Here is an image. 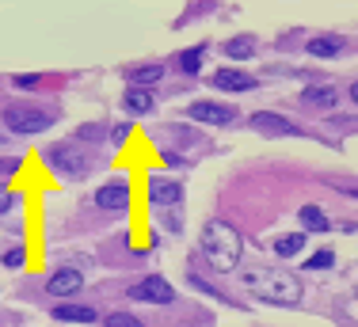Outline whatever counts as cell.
I'll use <instances>...</instances> for the list:
<instances>
[{
  "mask_svg": "<svg viewBox=\"0 0 358 327\" xmlns=\"http://www.w3.org/2000/svg\"><path fill=\"white\" fill-rule=\"evenodd\" d=\"M297 217H301V225L309 228V232H328L331 228L328 213H324L320 205H301V213H297Z\"/></svg>",
  "mask_w": 358,
  "mask_h": 327,
  "instance_id": "14",
  "label": "cell"
},
{
  "mask_svg": "<svg viewBox=\"0 0 358 327\" xmlns=\"http://www.w3.org/2000/svg\"><path fill=\"white\" fill-rule=\"evenodd\" d=\"M179 198H183V187L176 183V179L160 175V171H152L149 175V202L152 210H179Z\"/></svg>",
  "mask_w": 358,
  "mask_h": 327,
  "instance_id": "4",
  "label": "cell"
},
{
  "mask_svg": "<svg viewBox=\"0 0 358 327\" xmlns=\"http://www.w3.org/2000/svg\"><path fill=\"white\" fill-rule=\"evenodd\" d=\"M80 286H84V278H80V270H73V266H62V270H54L46 278V293L50 297H73Z\"/></svg>",
  "mask_w": 358,
  "mask_h": 327,
  "instance_id": "8",
  "label": "cell"
},
{
  "mask_svg": "<svg viewBox=\"0 0 358 327\" xmlns=\"http://www.w3.org/2000/svg\"><path fill=\"white\" fill-rule=\"evenodd\" d=\"M4 126L12 133H38L50 126V115L38 107H27V103H12V107L4 110Z\"/></svg>",
  "mask_w": 358,
  "mask_h": 327,
  "instance_id": "3",
  "label": "cell"
},
{
  "mask_svg": "<svg viewBox=\"0 0 358 327\" xmlns=\"http://www.w3.org/2000/svg\"><path fill=\"white\" fill-rule=\"evenodd\" d=\"M244 286L255 293V300H267V305H297L301 300V282L286 270H271V266L248 270Z\"/></svg>",
  "mask_w": 358,
  "mask_h": 327,
  "instance_id": "2",
  "label": "cell"
},
{
  "mask_svg": "<svg viewBox=\"0 0 358 327\" xmlns=\"http://www.w3.org/2000/svg\"><path fill=\"white\" fill-rule=\"evenodd\" d=\"M252 54H255V34H236V38L225 42V57H233V61H244Z\"/></svg>",
  "mask_w": 358,
  "mask_h": 327,
  "instance_id": "13",
  "label": "cell"
},
{
  "mask_svg": "<svg viewBox=\"0 0 358 327\" xmlns=\"http://www.w3.org/2000/svg\"><path fill=\"white\" fill-rule=\"evenodd\" d=\"M96 205H103V210H126V205H130V183H126L122 175L107 179L96 191Z\"/></svg>",
  "mask_w": 358,
  "mask_h": 327,
  "instance_id": "6",
  "label": "cell"
},
{
  "mask_svg": "<svg viewBox=\"0 0 358 327\" xmlns=\"http://www.w3.org/2000/svg\"><path fill=\"white\" fill-rule=\"evenodd\" d=\"M187 118H194V122H202V126H229L236 118V110L229 107V103L202 99V103H191V107H187Z\"/></svg>",
  "mask_w": 358,
  "mask_h": 327,
  "instance_id": "5",
  "label": "cell"
},
{
  "mask_svg": "<svg viewBox=\"0 0 358 327\" xmlns=\"http://www.w3.org/2000/svg\"><path fill=\"white\" fill-rule=\"evenodd\" d=\"M38 84H42L38 76H15V88H27L31 92V88H38Z\"/></svg>",
  "mask_w": 358,
  "mask_h": 327,
  "instance_id": "23",
  "label": "cell"
},
{
  "mask_svg": "<svg viewBox=\"0 0 358 327\" xmlns=\"http://www.w3.org/2000/svg\"><path fill=\"white\" fill-rule=\"evenodd\" d=\"M214 88H221V92H252L255 88V76L241 73V68H217V73H214Z\"/></svg>",
  "mask_w": 358,
  "mask_h": 327,
  "instance_id": "9",
  "label": "cell"
},
{
  "mask_svg": "<svg viewBox=\"0 0 358 327\" xmlns=\"http://www.w3.org/2000/svg\"><path fill=\"white\" fill-rule=\"evenodd\" d=\"M309 107H336V88L331 84H320V88H305V96H301Z\"/></svg>",
  "mask_w": 358,
  "mask_h": 327,
  "instance_id": "16",
  "label": "cell"
},
{
  "mask_svg": "<svg viewBox=\"0 0 358 327\" xmlns=\"http://www.w3.org/2000/svg\"><path fill=\"white\" fill-rule=\"evenodd\" d=\"M343 50V38L339 34H320V38H309V54L313 57H331Z\"/></svg>",
  "mask_w": 358,
  "mask_h": 327,
  "instance_id": "15",
  "label": "cell"
},
{
  "mask_svg": "<svg viewBox=\"0 0 358 327\" xmlns=\"http://www.w3.org/2000/svg\"><path fill=\"white\" fill-rule=\"evenodd\" d=\"M202 54H206V46H194V50H183V54H179L176 61H179V68H183V73H199Z\"/></svg>",
  "mask_w": 358,
  "mask_h": 327,
  "instance_id": "19",
  "label": "cell"
},
{
  "mask_svg": "<svg viewBox=\"0 0 358 327\" xmlns=\"http://www.w3.org/2000/svg\"><path fill=\"white\" fill-rule=\"evenodd\" d=\"M331 263H336V255H331V252H317L313 259H305V270H328Z\"/></svg>",
  "mask_w": 358,
  "mask_h": 327,
  "instance_id": "20",
  "label": "cell"
},
{
  "mask_svg": "<svg viewBox=\"0 0 358 327\" xmlns=\"http://www.w3.org/2000/svg\"><path fill=\"white\" fill-rule=\"evenodd\" d=\"M107 327H141V320H134L130 312H110L107 316Z\"/></svg>",
  "mask_w": 358,
  "mask_h": 327,
  "instance_id": "22",
  "label": "cell"
},
{
  "mask_svg": "<svg viewBox=\"0 0 358 327\" xmlns=\"http://www.w3.org/2000/svg\"><path fill=\"white\" fill-rule=\"evenodd\" d=\"M199 252L217 274L233 270V266L241 263V252H244L241 232L233 225H225V221H206V228H202V236H199Z\"/></svg>",
  "mask_w": 358,
  "mask_h": 327,
  "instance_id": "1",
  "label": "cell"
},
{
  "mask_svg": "<svg viewBox=\"0 0 358 327\" xmlns=\"http://www.w3.org/2000/svg\"><path fill=\"white\" fill-rule=\"evenodd\" d=\"M160 76H164V65H138L130 73V80H134V88H145V84H157Z\"/></svg>",
  "mask_w": 358,
  "mask_h": 327,
  "instance_id": "18",
  "label": "cell"
},
{
  "mask_svg": "<svg viewBox=\"0 0 358 327\" xmlns=\"http://www.w3.org/2000/svg\"><path fill=\"white\" fill-rule=\"evenodd\" d=\"M23 263H27V252H23V247H8V252H4V266H8V270H20Z\"/></svg>",
  "mask_w": 358,
  "mask_h": 327,
  "instance_id": "21",
  "label": "cell"
},
{
  "mask_svg": "<svg viewBox=\"0 0 358 327\" xmlns=\"http://www.w3.org/2000/svg\"><path fill=\"white\" fill-rule=\"evenodd\" d=\"M134 300H152V305H172L176 300V289L168 286L164 278H141L138 286L130 289Z\"/></svg>",
  "mask_w": 358,
  "mask_h": 327,
  "instance_id": "7",
  "label": "cell"
},
{
  "mask_svg": "<svg viewBox=\"0 0 358 327\" xmlns=\"http://www.w3.org/2000/svg\"><path fill=\"white\" fill-rule=\"evenodd\" d=\"M54 320H62V324H96L99 312L92 305H62V308H54Z\"/></svg>",
  "mask_w": 358,
  "mask_h": 327,
  "instance_id": "11",
  "label": "cell"
},
{
  "mask_svg": "<svg viewBox=\"0 0 358 327\" xmlns=\"http://www.w3.org/2000/svg\"><path fill=\"white\" fill-rule=\"evenodd\" d=\"M252 126H255V130H263V133H297L294 122H286L282 115H271V110H255Z\"/></svg>",
  "mask_w": 358,
  "mask_h": 327,
  "instance_id": "10",
  "label": "cell"
},
{
  "mask_svg": "<svg viewBox=\"0 0 358 327\" xmlns=\"http://www.w3.org/2000/svg\"><path fill=\"white\" fill-rule=\"evenodd\" d=\"M122 107L130 110V115H149L152 110V92L149 88H130L122 99Z\"/></svg>",
  "mask_w": 358,
  "mask_h": 327,
  "instance_id": "12",
  "label": "cell"
},
{
  "mask_svg": "<svg viewBox=\"0 0 358 327\" xmlns=\"http://www.w3.org/2000/svg\"><path fill=\"white\" fill-rule=\"evenodd\" d=\"M351 99L358 103V84H351Z\"/></svg>",
  "mask_w": 358,
  "mask_h": 327,
  "instance_id": "26",
  "label": "cell"
},
{
  "mask_svg": "<svg viewBox=\"0 0 358 327\" xmlns=\"http://www.w3.org/2000/svg\"><path fill=\"white\" fill-rule=\"evenodd\" d=\"M8 210H12V194H8L4 187H0V213H8Z\"/></svg>",
  "mask_w": 358,
  "mask_h": 327,
  "instance_id": "25",
  "label": "cell"
},
{
  "mask_svg": "<svg viewBox=\"0 0 358 327\" xmlns=\"http://www.w3.org/2000/svg\"><path fill=\"white\" fill-rule=\"evenodd\" d=\"M301 247H305V236H301V232H289V236H278V240H275V252L282 255V259L301 255Z\"/></svg>",
  "mask_w": 358,
  "mask_h": 327,
  "instance_id": "17",
  "label": "cell"
},
{
  "mask_svg": "<svg viewBox=\"0 0 358 327\" xmlns=\"http://www.w3.org/2000/svg\"><path fill=\"white\" fill-rule=\"evenodd\" d=\"M126 133H130V126H115V133H110V141H115V145H122V141H126Z\"/></svg>",
  "mask_w": 358,
  "mask_h": 327,
  "instance_id": "24",
  "label": "cell"
}]
</instances>
